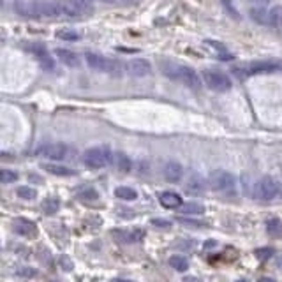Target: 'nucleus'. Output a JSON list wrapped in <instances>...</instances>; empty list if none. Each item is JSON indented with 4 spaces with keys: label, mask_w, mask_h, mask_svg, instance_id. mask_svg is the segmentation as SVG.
<instances>
[{
    "label": "nucleus",
    "mask_w": 282,
    "mask_h": 282,
    "mask_svg": "<svg viewBox=\"0 0 282 282\" xmlns=\"http://www.w3.org/2000/svg\"><path fill=\"white\" fill-rule=\"evenodd\" d=\"M164 73L175 81H180L185 87L192 88V90H198L201 88V76L196 73L192 67L187 65H177V64H164Z\"/></svg>",
    "instance_id": "1"
},
{
    "label": "nucleus",
    "mask_w": 282,
    "mask_h": 282,
    "mask_svg": "<svg viewBox=\"0 0 282 282\" xmlns=\"http://www.w3.org/2000/svg\"><path fill=\"white\" fill-rule=\"evenodd\" d=\"M111 159H113V154L106 147H94V149H88L83 154V164L87 168H90V170L106 168L108 164H111Z\"/></svg>",
    "instance_id": "2"
},
{
    "label": "nucleus",
    "mask_w": 282,
    "mask_h": 282,
    "mask_svg": "<svg viewBox=\"0 0 282 282\" xmlns=\"http://www.w3.org/2000/svg\"><path fill=\"white\" fill-rule=\"evenodd\" d=\"M282 194V185L275 178L264 177L254 185V198L259 201H271Z\"/></svg>",
    "instance_id": "3"
},
{
    "label": "nucleus",
    "mask_w": 282,
    "mask_h": 282,
    "mask_svg": "<svg viewBox=\"0 0 282 282\" xmlns=\"http://www.w3.org/2000/svg\"><path fill=\"white\" fill-rule=\"evenodd\" d=\"M203 83L214 92H229L233 87L231 80L222 71H215V69H205L203 71Z\"/></svg>",
    "instance_id": "4"
},
{
    "label": "nucleus",
    "mask_w": 282,
    "mask_h": 282,
    "mask_svg": "<svg viewBox=\"0 0 282 282\" xmlns=\"http://www.w3.org/2000/svg\"><path fill=\"white\" fill-rule=\"evenodd\" d=\"M208 185L214 189L215 192H233L236 185V178L233 173L226 170H215L210 173Z\"/></svg>",
    "instance_id": "5"
},
{
    "label": "nucleus",
    "mask_w": 282,
    "mask_h": 282,
    "mask_svg": "<svg viewBox=\"0 0 282 282\" xmlns=\"http://www.w3.org/2000/svg\"><path fill=\"white\" fill-rule=\"evenodd\" d=\"M85 60H87L88 67H92L94 71H99V73H109V74H113V73H116V71L120 69L118 62L111 60V58L102 57V55L87 53Z\"/></svg>",
    "instance_id": "6"
},
{
    "label": "nucleus",
    "mask_w": 282,
    "mask_h": 282,
    "mask_svg": "<svg viewBox=\"0 0 282 282\" xmlns=\"http://www.w3.org/2000/svg\"><path fill=\"white\" fill-rule=\"evenodd\" d=\"M69 149L67 145L64 143H50V145H43L37 149V156L44 157V159H50V161H64L69 157Z\"/></svg>",
    "instance_id": "7"
},
{
    "label": "nucleus",
    "mask_w": 282,
    "mask_h": 282,
    "mask_svg": "<svg viewBox=\"0 0 282 282\" xmlns=\"http://www.w3.org/2000/svg\"><path fill=\"white\" fill-rule=\"evenodd\" d=\"M25 50L30 51V53L34 55V57L37 58V62H39L41 65H43L44 69H48V71H51V69L55 67V60L53 57H51L50 53H48L46 46H43L41 43H29L25 44Z\"/></svg>",
    "instance_id": "8"
},
{
    "label": "nucleus",
    "mask_w": 282,
    "mask_h": 282,
    "mask_svg": "<svg viewBox=\"0 0 282 282\" xmlns=\"http://www.w3.org/2000/svg\"><path fill=\"white\" fill-rule=\"evenodd\" d=\"M37 6V18H58L62 16V9L58 0H41V2H36Z\"/></svg>",
    "instance_id": "9"
},
{
    "label": "nucleus",
    "mask_w": 282,
    "mask_h": 282,
    "mask_svg": "<svg viewBox=\"0 0 282 282\" xmlns=\"http://www.w3.org/2000/svg\"><path fill=\"white\" fill-rule=\"evenodd\" d=\"M280 65L277 62H270V60H263V62H252V64L247 65L243 71V78L245 76H252V74H266V73H273Z\"/></svg>",
    "instance_id": "10"
},
{
    "label": "nucleus",
    "mask_w": 282,
    "mask_h": 282,
    "mask_svg": "<svg viewBox=\"0 0 282 282\" xmlns=\"http://www.w3.org/2000/svg\"><path fill=\"white\" fill-rule=\"evenodd\" d=\"M125 69L130 76H136V78L149 76V74L152 73V65H150V62L143 60V58H134V60L127 62Z\"/></svg>",
    "instance_id": "11"
},
{
    "label": "nucleus",
    "mask_w": 282,
    "mask_h": 282,
    "mask_svg": "<svg viewBox=\"0 0 282 282\" xmlns=\"http://www.w3.org/2000/svg\"><path fill=\"white\" fill-rule=\"evenodd\" d=\"M184 191L187 192L189 196H199L206 191V182L201 175H191L187 178V184L184 185Z\"/></svg>",
    "instance_id": "12"
},
{
    "label": "nucleus",
    "mask_w": 282,
    "mask_h": 282,
    "mask_svg": "<svg viewBox=\"0 0 282 282\" xmlns=\"http://www.w3.org/2000/svg\"><path fill=\"white\" fill-rule=\"evenodd\" d=\"M62 9V15L64 16H71V18H78L85 13V9L81 8V4L78 0H58Z\"/></svg>",
    "instance_id": "13"
},
{
    "label": "nucleus",
    "mask_w": 282,
    "mask_h": 282,
    "mask_svg": "<svg viewBox=\"0 0 282 282\" xmlns=\"http://www.w3.org/2000/svg\"><path fill=\"white\" fill-rule=\"evenodd\" d=\"M115 238L123 243H136L145 238V231L143 229H129V231H113Z\"/></svg>",
    "instance_id": "14"
},
{
    "label": "nucleus",
    "mask_w": 282,
    "mask_h": 282,
    "mask_svg": "<svg viewBox=\"0 0 282 282\" xmlns=\"http://www.w3.org/2000/svg\"><path fill=\"white\" fill-rule=\"evenodd\" d=\"M15 9L18 15L27 16V18H37V6L32 0H16Z\"/></svg>",
    "instance_id": "15"
},
{
    "label": "nucleus",
    "mask_w": 282,
    "mask_h": 282,
    "mask_svg": "<svg viewBox=\"0 0 282 282\" xmlns=\"http://www.w3.org/2000/svg\"><path fill=\"white\" fill-rule=\"evenodd\" d=\"M159 201H161V205H163L164 208H170V210L180 208V206L184 205L180 194H177V192H171V191L163 192V194L159 196Z\"/></svg>",
    "instance_id": "16"
},
{
    "label": "nucleus",
    "mask_w": 282,
    "mask_h": 282,
    "mask_svg": "<svg viewBox=\"0 0 282 282\" xmlns=\"http://www.w3.org/2000/svg\"><path fill=\"white\" fill-rule=\"evenodd\" d=\"M163 173L168 182H173L175 184V182H180L182 177H184V168L178 163H173V161H171V163H168L166 166H164Z\"/></svg>",
    "instance_id": "17"
},
{
    "label": "nucleus",
    "mask_w": 282,
    "mask_h": 282,
    "mask_svg": "<svg viewBox=\"0 0 282 282\" xmlns=\"http://www.w3.org/2000/svg\"><path fill=\"white\" fill-rule=\"evenodd\" d=\"M15 231L22 236H34L37 233V226L36 222L29 221V219H16Z\"/></svg>",
    "instance_id": "18"
},
{
    "label": "nucleus",
    "mask_w": 282,
    "mask_h": 282,
    "mask_svg": "<svg viewBox=\"0 0 282 282\" xmlns=\"http://www.w3.org/2000/svg\"><path fill=\"white\" fill-rule=\"evenodd\" d=\"M57 58L62 62V64L69 65V67H76L78 64H80V58H78V55L74 53V51L71 50H64V48H58L57 51Z\"/></svg>",
    "instance_id": "19"
},
{
    "label": "nucleus",
    "mask_w": 282,
    "mask_h": 282,
    "mask_svg": "<svg viewBox=\"0 0 282 282\" xmlns=\"http://www.w3.org/2000/svg\"><path fill=\"white\" fill-rule=\"evenodd\" d=\"M111 163L115 164L116 170L122 171V173H127V171H130V168H132V163H130V159L123 152H115V154H113Z\"/></svg>",
    "instance_id": "20"
},
{
    "label": "nucleus",
    "mask_w": 282,
    "mask_h": 282,
    "mask_svg": "<svg viewBox=\"0 0 282 282\" xmlns=\"http://www.w3.org/2000/svg\"><path fill=\"white\" fill-rule=\"evenodd\" d=\"M268 25L271 29H280L282 27V8L280 6H275L268 11Z\"/></svg>",
    "instance_id": "21"
},
{
    "label": "nucleus",
    "mask_w": 282,
    "mask_h": 282,
    "mask_svg": "<svg viewBox=\"0 0 282 282\" xmlns=\"http://www.w3.org/2000/svg\"><path fill=\"white\" fill-rule=\"evenodd\" d=\"M115 196L118 199H122V201H134L137 198V192L132 187H116Z\"/></svg>",
    "instance_id": "22"
},
{
    "label": "nucleus",
    "mask_w": 282,
    "mask_h": 282,
    "mask_svg": "<svg viewBox=\"0 0 282 282\" xmlns=\"http://www.w3.org/2000/svg\"><path fill=\"white\" fill-rule=\"evenodd\" d=\"M41 208L44 210V214H48V215H53V214H57L58 212V208H60V199L58 198H46L43 201V205H41Z\"/></svg>",
    "instance_id": "23"
},
{
    "label": "nucleus",
    "mask_w": 282,
    "mask_h": 282,
    "mask_svg": "<svg viewBox=\"0 0 282 282\" xmlns=\"http://www.w3.org/2000/svg\"><path fill=\"white\" fill-rule=\"evenodd\" d=\"M43 168L48 173L57 175V177H71V175H74L73 170H69V168H65V166H58V164H44Z\"/></svg>",
    "instance_id": "24"
},
{
    "label": "nucleus",
    "mask_w": 282,
    "mask_h": 282,
    "mask_svg": "<svg viewBox=\"0 0 282 282\" xmlns=\"http://www.w3.org/2000/svg\"><path fill=\"white\" fill-rule=\"evenodd\" d=\"M249 15L252 22L259 23V25H268V11L264 8H252Z\"/></svg>",
    "instance_id": "25"
},
{
    "label": "nucleus",
    "mask_w": 282,
    "mask_h": 282,
    "mask_svg": "<svg viewBox=\"0 0 282 282\" xmlns=\"http://www.w3.org/2000/svg\"><path fill=\"white\" fill-rule=\"evenodd\" d=\"M170 266L175 268L177 271H185L189 268V261H187V257H184V256H171Z\"/></svg>",
    "instance_id": "26"
},
{
    "label": "nucleus",
    "mask_w": 282,
    "mask_h": 282,
    "mask_svg": "<svg viewBox=\"0 0 282 282\" xmlns=\"http://www.w3.org/2000/svg\"><path fill=\"white\" fill-rule=\"evenodd\" d=\"M266 231L270 233L271 236H280L282 235V221L277 217L266 221Z\"/></svg>",
    "instance_id": "27"
},
{
    "label": "nucleus",
    "mask_w": 282,
    "mask_h": 282,
    "mask_svg": "<svg viewBox=\"0 0 282 282\" xmlns=\"http://www.w3.org/2000/svg\"><path fill=\"white\" fill-rule=\"evenodd\" d=\"M57 37L62 41H78L80 39V34L76 32V30L73 29H62L57 32Z\"/></svg>",
    "instance_id": "28"
},
{
    "label": "nucleus",
    "mask_w": 282,
    "mask_h": 282,
    "mask_svg": "<svg viewBox=\"0 0 282 282\" xmlns=\"http://www.w3.org/2000/svg\"><path fill=\"white\" fill-rule=\"evenodd\" d=\"M180 210L185 215H196V214H203V206L198 203H187V205H182Z\"/></svg>",
    "instance_id": "29"
},
{
    "label": "nucleus",
    "mask_w": 282,
    "mask_h": 282,
    "mask_svg": "<svg viewBox=\"0 0 282 282\" xmlns=\"http://www.w3.org/2000/svg\"><path fill=\"white\" fill-rule=\"evenodd\" d=\"M18 196L22 199L30 201V199H34L37 196V191L34 187H29V185H23V187H18Z\"/></svg>",
    "instance_id": "30"
},
{
    "label": "nucleus",
    "mask_w": 282,
    "mask_h": 282,
    "mask_svg": "<svg viewBox=\"0 0 282 282\" xmlns=\"http://www.w3.org/2000/svg\"><path fill=\"white\" fill-rule=\"evenodd\" d=\"M18 180V173L13 170H0V182L2 184H11V182Z\"/></svg>",
    "instance_id": "31"
},
{
    "label": "nucleus",
    "mask_w": 282,
    "mask_h": 282,
    "mask_svg": "<svg viewBox=\"0 0 282 282\" xmlns=\"http://www.w3.org/2000/svg\"><path fill=\"white\" fill-rule=\"evenodd\" d=\"M16 275H20V277H36L37 271L34 270L32 266H18L16 268Z\"/></svg>",
    "instance_id": "32"
},
{
    "label": "nucleus",
    "mask_w": 282,
    "mask_h": 282,
    "mask_svg": "<svg viewBox=\"0 0 282 282\" xmlns=\"http://www.w3.org/2000/svg\"><path fill=\"white\" fill-rule=\"evenodd\" d=\"M256 257L259 261H264V259H268V257H271L273 256V250L271 249H268V247H261V249H256Z\"/></svg>",
    "instance_id": "33"
},
{
    "label": "nucleus",
    "mask_w": 282,
    "mask_h": 282,
    "mask_svg": "<svg viewBox=\"0 0 282 282\" xmlns=\"http://www.w3.org/2000/svg\"><path fill=\"white\" fill-rule=\"evenodd\" d=\"M97 192L94 191V189H85L83 192H80V199H83V201H94V199H97Z\"/></svg>",
    "instance_id": "34"
},
{
    "label": "nucleus",
    "mask_w": 282,
    "mask_h": 282,
    "mask_svg": "<svg viewBox=\"0 0 282 282\" xmlns=\"http://www.w3.org/2000/svg\"><path fill=\"white\" fill-rule=\"evenodd\" d=\"M222 4L226 6V9H228V11H231V16H233V18H235V20H240V16H238V13H236V9L233 8L231 4H229L228 0H222Z\"/></svg>",
    "instance_id": "35"
},
{
    "label": "nucleus",
    "mask_w": 282,
    "mask_h": 282,
    "mask_svg": "<svg viewBox=\"0 0 282 282\" xmlns=\"http://www.w3.org/2000/svg\"><path fill=\"white\" fill-rule=\"evenodd\" d=\"M81 4V8L85 9V11H90L92 9V6H94V0H78Z\"/></svg>",
    "instance_id": "36"
},
{
    "label": "nucleus",
    "mask_w": 282,
    "mask_h": 282,
    "mask_svg": "<svg viewBox=\"0 0 282 282\" xmlns=\"http://www.w3.org/2000/svg\"><path fill=\"white\" fill-rule=\"evenodd\" d=\"M154 224H156L157 228H159V226H161V228H166V226H170V222L163 221V219H161V221H159V219H156V221H154Z\"/></svg>",
    "instance_id": "37"
},
{
    "label": "nucleus",
    "mask_w": 282,
    "mask_h": 282,
    "mask_svg": "<svg viewBox=\"0 0 282 282\" xmlns=\"http://www.w3.org/2000/svg\"><path fill=\"white\" fill-rule=\"evenodd\" d=\"M62 263L65 264V268H64V270H71V268H73V263H69V259H67V257H62Z\"/></svg>",
    "instance_id": "38"
},
{
    "label": "nucleus",
    "mask_w": 282,
    "mask_h": 282,
    "mask_svg": "<svg viewBox=\"0 0 282 282\" xmlns=\"http://www.w3.org/2000/svg\"><path fill=\"white\" fill-rule=\"evenodd\" d=\"M277 264H278V266L282 268V256H280V257H278V259H277Z\"/></svg>",
    "instance_id": "39"
},
{
    "label": "nucleus",
    "mask_w": 282,
    "mask_h": 282,
    "mask_svg": "<svg viewBox=\"0 0 282 282\" xmlns=\"http://www.w3.org/2000/svg\"><path fill=\"white\" fill-rule=\"evenodd\" d=\"M102 2H108V4H111V2H115V0H102Z\"/></svg>",
    "instance_id": "40"
},
{
    "label": "nucleus",
    "mask_w": 282,
    "mask_h": 282,
    "mask_svg": "<svg viewBox=\"0 0 282 282\" xmlns=\"http://www.w3.org/2000/svg\"><path fill=\"white\" fill-rule=\"evenodd\" d=\"M120 2H134V0H120Z\"/></svg>",
    "instance_id": "41"
},
{
    "label": "nucleus",
    "mask_w": 282,
    "mask_h": 282,
    "mask_svg": "<svg viewBox=\"0 0 282 282\" xmlns=\"http://www.w3.org/2000/svg\"><path fill=\"white\" fill-rule=\"evenodd\" d=\"M0 6H2V0H0Z\"/></svg>",
    "instance_id": "42"
}]
</instances>
